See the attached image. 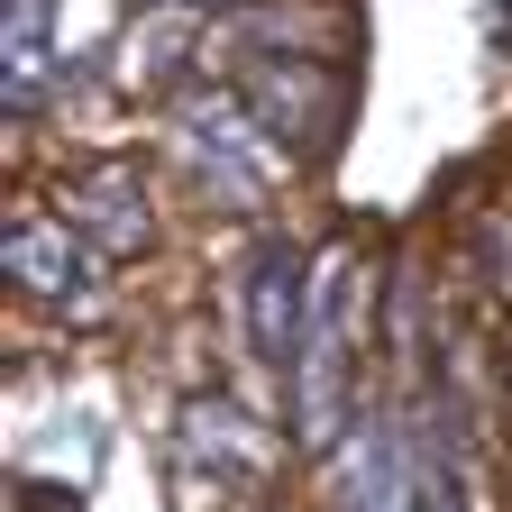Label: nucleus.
I'll return each instance as SVG.
<instances>
[{"label":"nucleus","mask_w":512,"mask_h":512,"mask_svg":"<svg viewBox=\"0 0 512 512\" xmlns=\"http://www.w3.org/2000/svg\"><path fill=\"white\" fill-rule=\"evenodd\" d=\"M311 275H302V256L293 247H266L247 266V330H256V348H266V366H302V339H311V302L320 293H302Z\"/></svg>","instance_id":"f257e3e1"},{"label":"nucleus","mask_w":512,"mask_h":512,"mask_svg":"<svg viewBox=\"0 0 512 512\" xmlns=\"http://www.w3.org/2000/svg\"><path fill=\"white\" fill-rule=\"evenodd\" d=\"M247 101H256V119H266L284 147H311V156L330 147V128H339V83L320 74V64H256Z\"/></svg>","instance_id":"f03ea898"},{"label":"nucleus","mask_w":512,"mask_h":512,"mask_svg":"<svg viewBox=\"0 0 512 512\" xmlns=\"http://www.w3.org/2000/svg\"><path fill=\"white\" fill-rule=\"evenodd\" d=\"M174 138H183V156L202 165V174H220L238 202H266V174H256V147H247V119L229 110V92H202V101H183L174 110Z\"/></svg>","instance_id":"7ed1b4c3"},{"label":"nucleus","mask_w":512,"mask_h":512,"mask_svg":"<svg viewBox=\"0 0 512 512\" xmlns=\"http://www.w3.org/2000/svg\"><path fill=\"white\" fill-rule=\"evenodd\" d=\"M74 229H83L101 256H138V247L156 238V220H147V183L128 174V165H92V174L74 183Z\"/></svg>","instance_id":"20e7f679"},{"label":"nucleus","mask_w":512,"mask_h":512,"mask_svg":"<svg viewBox=\"0 0 512 512\" xmlns=\"http://www.w3.org/2000/svg\"><path fill=\"white\" fill-rule=\"evenodd\" d=\"M183 458L202 467V476H256L266 467V439H256V421L247 412H229V403H183Z\"/></svg>","instance_id":"39448f33"},{"label":"nucleus","mask_w":512,"mask_h":512,"mask_svg":"<svg viewBox=\"0 0 512 512\" xmlns=\"http://www.w3.org/2000/svg\"><path fill=\"white\" fill-rule=\"evenodd\" d=\"M10 275H19L28 293L74 302V293H83V229H64V220H19V229H10Z\"/></svg>","instance_id":"423d86ee"},{"label":"nucleus","mask_w":512,"mask_h":512,"mask_svg":"<svg viewBox=\"0 0 512 512\" xmlns=\"http://www.w3.org/2000/svg\"><path fill=\"white\" fill-rule=\"evenodd\" d=\"M55 83V0H10V110H37Z\"/></svg>","instance_id":"0eeeda50"},{"label":"nucleus","mask_w":512,"mask_h":512,"mask_svg":"<svg viewBox=\"0 0 512 512\" xmlns=\"http://www.w3.org/2000/svg\"><path fill=\"white\" fill-rule=\"evenodd\" d=\"M494 46H512V10H494Z\"/></svg>","instance_id":"6e6552de"}]
</instances>
